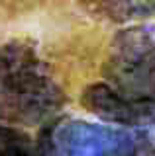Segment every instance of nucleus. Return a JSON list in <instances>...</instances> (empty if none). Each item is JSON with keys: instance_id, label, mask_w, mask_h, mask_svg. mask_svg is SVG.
I'll return each mask as SVG.
<instances>
[{"instance_id": "obj_1", "label": "nucleus", "mask_w": 155, "mask_h": 156, "mask_svg": "<svg viewBox=\"0 0 155 156\" xmlns=\"http://www.w3.org/2000/svg\"><path fill=\"white\" fill-rule=\"evenodd\" d=\"M63 104L65 94L36 47L20 39L0 47V123H49Z\"/></svg>"}, {"instance_id": "obj_2", "label": "nucleus", "mask_w": 155, "mask_h": 156, "mask_svg": "<svg viewBox=\"0 0 155 156\" xmlns=\"http://www.w3.org/2000/svg\"><path fill=\"white\" fill-rule=\"evenodd\" d=\"M43 156H155V135L83 119H53L37 140Z\"/></svg>"}, {"instance_id": "obj_3", "label": "nucleus", "mask_w": 155, "mask_h": 156, "mask_svg": "<svg viewBox=\"0 0 155 156\" xmlns=\"http://www.w3.org/2000/svg\"><path fill=\"white\" fill-rule=\"evenodd\" d=\"M106 82L130 94L155 96V27L134 26L112 39Z\"/></svg>"}, {"instance_id": "obj_4", "label": "nucleus", "mask_w": 155, "mask_h": 156, "mask_svg": "<svg viewBox=\"0 0 155 156\" xmlns=\"http://www.w3.org/2000/svg\"><path fill=\"white\" fill-rule=\"evenodd\" d=\"M81 104L108 125L155 135V96L130 94L110 82H98L83 92Z\"/></svg>"}, {"instance_id": "obj_5", "label": "nucleus", "mask_w": 155, "mask_h": 156, "mask_svg": "<svg viewBox=\"0 0 155 156\" xmlns=\"http://www.w3.org/2000/svg\"><path fill=\"white\" fill-rule=\"evenodd\" d=\"M89 16L108 23H139L155 18V0H77Z\"/></svg>"}, {"instance_id": "obj_6", "label": "nucleus", "mask_w": 155, "mask_h": 156, "mask_svg": "<svg viewBox=\"0 0 155 156\" xmlns=\"http://www.w3.org/2000/svg\"><path fill=\"white\" fill-rule=\"evenodd\" d=\"M0 156H43L40 144L14 125L0 123Z\"/></svg>"}]
</instances>
